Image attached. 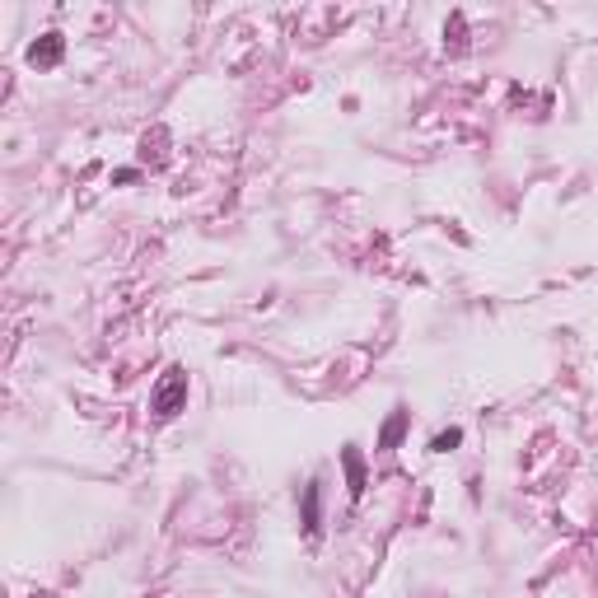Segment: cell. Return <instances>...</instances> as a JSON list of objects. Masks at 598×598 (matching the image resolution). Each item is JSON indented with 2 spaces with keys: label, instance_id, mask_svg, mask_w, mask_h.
Listing matches in <instances>:
<instances>
[{
  "label": "cell",
  "instance_id": "1",
  "mask_svg": "<svg viewBox=\"0 0 598 598\" xmlns=\"http://www.w3.org/2000/svg\"><path fill=\"white\" fill-rule=\"evenodd\" d=\"M183 402H187V374L183 369H164V378L155 383V397H150V411H155L159 421H174L178 411H183Z\"/></svg>",
  "mask_w": 598,
  "mask_h": 598
},
{
  "label": "cell",
  "instance_id": "2",
  "mask_svg": "<svg viewBox=\"0 0 598 598\" xmlns=\"http://www.w3.org/2000/svg\"><path fill=\"white\" fill-rule=\"evenodd\" d=\"M61 56H66V38L61 33H43V38L29 47V66H38V70H52Z\"/></svg>",
  "mask_w": 598,
  "mask_h": 598
},
{
  "label": "cell",
  "instance_id": "3",
  "mask_svg": "<svg viewBox=\"0 0 598 598\" xmlns=\"http://www.w3.org/2000/svg\"><path fill=\"white\" fill-rule=\"evenodd\" d=\"M318 500H323V482H309L304 486V533H318Z\"/></svg>",
  "mask_w": 598,
  "mask_h": 598
},
{
  "label": "cell",
  "instance_id": "4",
  "mask_svg": "<svg viewBox=\"0 0 598 598\" xmlns=\"http://www.w3.org/2000/svg\"><path fill=\"white\" fill-rule=\"evenodd\" d=\"M402 425H407V411H393L388 425H383V435H378V449H393V444L402 440Z\"/></svg>",
  "mask_w": 598,
  "mask_h": 598
},
{
  "label": "cell",
  "instance_id": "5",
  "mask_svg": "<svg viewBox=\"0 0 598 598\" xmlns=\"http://www.w3.org/2000/svg\"><path fill=\"white\" fill-rule=\"evenodd\" d=\"M346 473H351V496H360L365 491V473H360V454L346 449Z\"/></svg>",
  "mask_w": 598,
  "mask_h": 598
},
{
  "label": "cell",
  "instance_id": "6",
  "mask_svg": "<svg viewBox=\"0 0 598 598\" xmlns=\"http://www.w3.org/2000/svg\"><path fill=\"white\" fill-rule=\"evenodd\" d=\"M454 444H463V430H444V435H435V440H430V449H435V454H449Z\"/></svg>",
  "mask_w": 598,
  "mask_h": 598
}]
</instances>
